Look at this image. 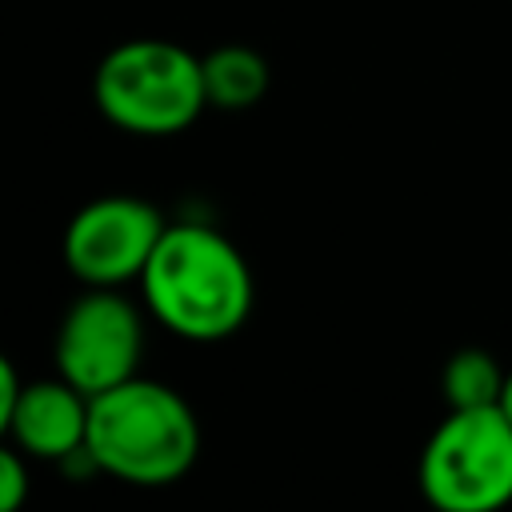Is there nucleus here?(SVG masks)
Here are the masks:
<instances>
[{"mask_svg": "<svg viewBox=\"0 0 512 512\" xmlns=\"http://www.w3.org/2000/svg\"><path fill=\"white\" fill-rule=\"evenodd\" d=\"M204 72V96L216 108H252L268 92V64L260 52L228 44L200 60Z\"/></svg>", "mask_w": 512, "mask_h": 512, "instance_id": "obj_8", "label": "nucleus"}, {"mask_svg": "<svg viewBox=\"0 0 512 512\" xmlns=\"http://www.w3.org/2000/svg\"><path fill=\"white\" fill-rule=\"evenodd\" d=\"M84 452L96 468L128 484H172L200 452V424L180 392L128 376L88 400Z\"/></svg>", "mask_w": 512, "mask_h": 512, "instance_id": "obj_2", "label": "nucleus"}, {"mask_svg": "<svg viewBox=\"0 0 512 512\" xmlns=\"http://www.w3.org/2000/svg\"><path fill=\"white\" fill-rule=\"evenodd\" d=\"M28 496V472L24 460L0 444V512H16Z\"/></svg>", "mask_w": 512, "mask_h": 512, "instance_id": "obj_10", "label": "nucleus"}, {"mask_svg": "<svg viewBox=\"0 0 512 512\" xmlns=\"http://www.w3.org/2000/svg\"><path fill=\"white\" fill-rule=\"evenodd\" d=\"M440 512H500L512 504V424L492 408H452L428 436L416 468Z\"/></svg>", "mask_w": 512, "mask_h": 512, "instance_id": "obj_4", "label": "nucleus"}, {"mask_svg": "<svg viewBox=\"0 0 512 512\" xmlns=\"http://www.w3.org/2000/svg\"><path fill=\"white\" fill-rule=\"evenodd\" d=\"M96 108L124 132L136 136H172L184 132L204 96L200 56L172 40H128L116 44L96 64Z\"/></svg>", "mask_w": 512, "mask_h": 512, "instance_id": "obj_3", "label": "nucleus"}, {"mask_svg": "<svg viewBox=\"0 0 512 512\" xmlns=\"http://www.w3.org/2000/svg\"><path fill=\"white\" fill-rule=\"evenodd\" d=\"M144 348L140 312L112 288L92 284L60 320L56 332V368L84 396H96L128 376H136Z\"/></svg>", "mask_w": 512, "mask_h": 512, "instance_id": "obj_5", "label": "nucleus"}, {"mask_svg": "<svg viewBox=\"0 0 512 512\" xmlns=\"http://www.w3.org/2000/svg\"><path fill=\"white\" fill-rule=\"evenodd\" d=\"M164 216L140 196H100L84 204L64 228V260L84 284L116 288L144 272Z\"/></svg>", "mask_w": 512, "mask_h": 512, "instance_id": "obj_6", "label": "nucleus"}, {"mask_svg": "<svg viewBox=\"0 0 512 512\" xmlns=\"http://www.w3.org/2000/svg\"><path fill=\"white\" fill-rule=\"evenodd\" d=\"M140 284L152 316L184 340L232 336L252 312V272L236 244L208 224H168Z\"/></svg>", "mask_w": 512, "mask_h": 512, "instance_id": "obj_1", "label": "nucleus"}, {"mask_svg": "<svg viewBox=\"0 0 512 512\" xmlns=\"http://www.w3.org/2000/svg\"><path fill=\"white\" fill-rule=\"evenodd\" d=\"M500 412L508 416V424H512V372L504 376V392H500Z\"/></svg>", "mask_w": 512, "mask_h": 512, "instance_id": "obj_12", "label": "nucleus"}, {"mask_svg": "<svg viewBox=\"0 0 512 512\" xmlns=\"http://www.w3.org/2000/svg\"><path fill=\"white\" fill-rule=\"evenodd\" d=\"M88 400L72 380H36L20 384L12 424L8 432L16 444L40 460H64L72 452H84L88 440Z\"/></svg>", "mask_w": 512, "mask_h": 512, "instance_id": "obj_7", "label": "nucleus"}, {"mask_svg": "<svg viewBox=\"0 0 512 512\" xmlns=\"http://www.w3.org/2000/svg\"><path fill=\"white\" fill-rule=\"evenodd\" d=\"M16 396H20V380H16V368L8 364V356L0 352V436L8 432L12 424V408H16Z\"/></svg>", "mask_w": 512, "mask_h": 512, "instance_id": "obj_11", "label": "nucleus"}, {"mask_svg": "<svg viewBox=\"0 0 512 512\" xmlns=\"http://www.w3.org/2000/svg\"><path fill=\"white\" fill-rule=\"evenodd\" d=\"M504 368L484 348H460L444 364V400L448 408H492L504 392Z\"/></svg>", "mask_w": 512, "mask_h": 512, "instance_id": "obj_9", "label": "nucleus"}]
</instances>
